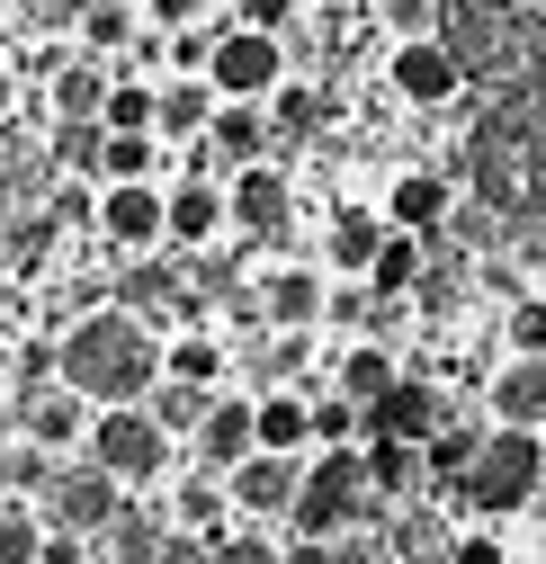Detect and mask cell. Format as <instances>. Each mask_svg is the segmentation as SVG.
Returning a JSON list of instances; mask_svg holds the SVG:
<instances>
[{"instance_id": "1", "label": "cell", "mask_w": 546, "mask_h": 564, "mask_svg": "<svg viewBox=\"0 0 546 564\" xmlns=\"http://www.w3.org/2000/svg\"><path fill=\"white\" fill-rule=\"evenodd\" d=\"M466 188L493 206V216L537 225L546 216V82L502 90L466 134Z\"/></svg>"}, {"instance_id": "2", "label": "cell", "mask_w": 546, "mask_h": 564, "mask_svg": "<svg viewBox=\"0 0 546 564\" xmlns=\"http://www.w3.org/2000/svg\"><path fill=\"white\" fill-rule=\"evenodd\" d=\"M54 340H63V386L90 394L99 412H117V403H153L162 340H153V323H144V314L99 305V314H73Z\"/></svg>"}, {"instance_id": "3", "label": "cell", "mask_w": 546, "mask_h": 564, "mask_svg": "<svg viewBox=\"0 0 546 564\" xmlns=\"http://www.w3.org/2000/svg\"><path fill=\"white\" fill-rule=\"evenodd\" d=\"M457 63L493 90H528L546 82V0H448V28Z\"/></svg>"}, {"instance_id": "4", "label": "cell", "mask_w": 546, "mask_h": 564, "mask_svg": "<svg viewBox=\"0 0 546 564\" xmlns=\"http://www.w3.org/2000/svg\"><path fill=\"white\" fill-rule=\"evenodd\" d=\"M305 538H340V529H376L385 520V492L368 484V448H314L305 466V492H296V511H287Z\"/></svg>"}, {"instance_id": "5", "label": "cell", "mask_w": 546, "mask_h": 564, "mask_svg": "<svg viewBox=\"0 0 546 564\" xmlns=\"http://www.w3.org/2000/svg\"><path fill=\"white\" fill-rule=\"evenodd\" d=\"M537 484H546V431H493L484 440V457H474V475L457 484L484 520H502V511H528L537 502Z\"/></svg>"}, {"instance_id": "6", "label": "cell", "mask_w": 546, "mask_h": 564, "mask_svg": "<svg viewBox=\"0 0 546 564\" xmlns=\"http://www.w3.org/2000/svg\"><path fill=\"white\" fill-rule=\"evenodd\" d=\"M90 466H108L125 492H134V484H162V466H171V431L153 421V403H117V412H99Z\"/></svg>"}, {"instance_id": "7", "label": "cell", "mask_w": 546, "mask_h": 564, "mask_svg": "<svg viewBox=\"0 0 546 564\" xmlns=\"http://www.w3.org/2000/svg\"><path fill=\"white\" fill-rule=\"evenodd\" d=\"M207 82H216L225 99H279V90H287V36H269V28H242V19H225V36H216V63H207Z\"/></svg>"}, {"instance_id": "8", "label": "cell", "mask_w": 546, "mask_h": 564, "mask_svg": "<svg viewBox=\"0 0 546 564\" xmlns=\"http://www.w3.org/2000/svg\"><path fill=\"white\" fill-rule=\"evenodd\" d=\"M45 520L73 529V538H108V529L125 520V484H117L108 466H90V457H63V475H54V492H45Z\"/></svg>"}, {"instance_id": "9", "label": "cell", "mask_w": 546, "mask_h": 564, "mask_svg": "<svg viewBox=\"0 0 546 564\" xmlns=\"http://www.w3.org/2000/svg\"><path fill=\"white\" fill-rule=\"evenodd\" d=\"M385 82H394V99H403V108H448L474 73L457 63V45H448V36H413V45H394V54H385Z\"/></svg>"}, {"instance_id": "10", "label": "cell", "mask_w": 546, "mask_h": 564, "mask_svg": "<svg viewBox=\"0 0 546 564\" xmlns=\"http://www.w3.org/2000/svg\"><path fill=\"white\" fill-rule=\"evenodd\" d=\"M99 234L117 251H171V188L162 180H134V188H99Z\"/></svg>"}, {"instance_id": "11", "label": "cell", "mask_w": 546, "mask_h": 564, "mask_svg": "<svg viewBox=\"0 0 546 564\" xmlns=\"http://www.w3.org/2000/svg\"><path fill=\"white\" fill-rule=\"evenodd\" d=\"M90 431H99V403L90 394H73V386H36V394H19V440L28 448H90Z\"/></svg>"}, {"instance_id": "12", "label": "cell", "mask_w": 546, "mask_h": 564, "mask_svg": "<svg viewBox=\"0 0 546 564\" xmlns=\"http://www.w3.org/2000/svg\"><path fill=\"white\" fill-rule=\"evenodd\" d=\"M188 448H197V466H207V475H233V466H251V457H260V394H216L207 431H197Z\"/></svg>"}, {"instance_id": "13", "label": "cell", "mask_w": 546, "mask_h": 564, "mask_svg": "<svg viewBox=\"0 0 546 564\" xmlns=\"http://www.w3.org/2000/svg\"><path fill=\"white\" fill-rule=\"evenodd\" d=\"M448 216H457V171H403V180L385 188V225H394V234L439 242Z\"/></svg>"}, {"instance_id": "14", "label": "cell", "mask_w": 546, "mask_h": 564, "mask_svg": "<svg viewBox=\"0 0 546 564\" xmlns=\"http://www.w3.org/2000/svg\"><path fill=\"white\" fill-rule=\"evenodd\" d=\"M225 197H233V234H260V242H279L287 234V216H296V188H287V171H233L225 180Z\"/></svg>"}, {"instance_id": "15", "label": "cell", "mask_w": 546, "mask_h": 564, "mask_svg": "<svg viewBox=\"0 0 546 564\" xmlns=\"http://www.w3.org/2000/svg\"><path fill=\"white\" fill-rule=\"evenodd\" d=\"M439 421H448L439 386L403 377V386H394L385 403H368V440H413V448H430V440H439Z\"/></svg>"}, {"instance_id": "16", "label": "cell", "mask_w": 546, "mask_h": 564, "mask_svg": "<svg viewBox=\"0 0 546 564\" xmlns=\"http://www.w3.org/2000/svg\"><path fill=\"white\" fill-rule=\"evenodd\" d=\"M305 466H314V457H251V466H233V475H225V484H233V511H251V520H279V511H296Z\"/></svg>"}, {"instance_id": "17", "label": "cell", "mask_w": 546, "mask_h": 564, "mask_svg": "<svg viewBox=\"0 0 546 564\" xmlns=\"http://www.w3.org/2000/svg\"><path fill=\"white\" fill-rule=\"evenodd\" d=\"M108 99H117V82H108V63L99 54H81L73 45V63L45 82V108H54V126H99L108 117Z\"/></svg>"}, {"instance_id": "18", "label": "cell", "mask_w": 546, "mask_h": 564, "mask_svg": "<svg viewBox=\"0 0 546 564\" xmlns=\"http://www.w3.org/2000/svg\"><path fill=\"white\" fill-rule=\"evenodd\" d=\"M225 225H233L225 180H171V251H207Z\"/></svg>"}, {"instance_id": "19", "label": "cell", "mask_w": 546, "mask_h": 564, "mask_svg": "<svg viewBox=\"0 0 546 564\" xmlns=\"http://www.w3.org/2000/svg\"><path fill=\"white\" fill-rule=\"evenodd\" d=\"M484 403H493V431H546V359H502Z\"/></svg>"}, {"instance_id": "20", "label": "cell", "mask_w": 546, "mask_h": 564, "mask_svg": "<svg viewBox=\"0 0 546 564\" xmlns=\"http://www.w3.org/2000/svg\"><path fill=\"white\" fill-rule=\"evenodd\" d=\"M216 117H225V90L207 73H171L162 82V144H207Z\"/></svg>"}, {"instance_id": "21", "label": "cell", "mask_w": 546, "mask_h": 564, "mask_svg": "<svg viewBox=\"0 0 546 564\" xmlns=\"http://www.w3.org/2000/svg\"><path fill=\"white\" fill-rule=\"evenodd\" d=\"M314 448V386H269L260 394V457H305Z\"/></svg>"}, {"instance_id": "22", "label": "cell", "mask_w": 546, "mask_h": 564, "mask_svg": "<svg viewBox=\"0 0 546 564\" xmlns=\"http://www.w3.org/2000/svg\"><path fill=\"white\" fill-rule=\"evenodd\" d=\"M260 305H269V332H314L331 314V296H323L314 269H269L260 278Z\"/></svg>"}, {"instance_id": "23", "label": "cell", "mask_w": 546, "mask_h": 564, "mask_svg": "<svg viewBox=\"0 0 546 564\" xmlns=\"http://www.w3.org/2000/svg\"><path fill=\"white\" fill-rule=\"evenodd\" d=\"M394 386H403V368H394V349H385V340H350V349H340V368H331V394H350L359 412L385 403Z\"/></svg>"}, {"instance_id": "24", "label": "cell", "mask_w": 546, "mask_h": 564, "mask_svg": "<svg viewBox=\"0 0 546 564\" xmlns=\"http://www.w3.org/2000/svg\"><path fill=\"white\" fill-rule=\"evenodd\" d=\"M225 368H233V349H225V340H207V332H179V340H162V377H179V386H207V394H225Z\"/></svg>"}, {"instance_id": "25", "label": "cell", "mask_w": 546, "mask_h": 564, "mask_svg": "<svg viewBox=\"0 0 546 564\" xmlns=\"http://www.w3.org/2000/svg\"><path fill=\"white\" fill-rule=\"evenodd\" d=\"M422 278H430V242L422 234H385V251H376V269H368V288L376 296H422Z\"/></svg>"}, {"instance_id": "26", "label": "cell", "mask_w": 546, "mask_h": 564, "mask_svg": "<svg viewBox=\"0 0 546 564\" xmlns=\"http://www.w3.org/2000/svg\"><path fill=\"white\" fill-rule=\"evenodd\" d=\"M385 234H394L385 216H368V206H350V216L331 225V269H340V278H368V269H376V251H385Z\"/></svg>"}, {"instance_id": "27", "label": "cell", "mask_w": 546, "mask_h": 564, "mask_svg": "<svg viewBox=\"0 0 546 564\" xmlns=\"http://www.w3.org/2000/svg\"><path fill=\"white\" fill-rule=\"evenodd\" d=\"M144 45V10H134V0H90V19H81V54H134Z\"/></svg>"}, {"instance_id": "28", "label": "cell", "mask_w": 546, "mask_h": 564, "mask_svg": "<svg viewBox=\"0 0 546 564\" xmlns=\"http://www.w3.org/2000/svg\"><path fill=\"white\" fill-rule=\"evenodd\" d=\"M171 162L162 134H108V162H99V188H134V180H153Z\"/></svg>"}, {"instance_id": "29", "label": "cell", "mask_w": 546, "mask_h": 564, "mask_svg": "<svg viewBox=\"0 0 546 564\" xmlns=\"http://www.w3.org/2000/svg\"><path fill=\"white\" fill-rule=\"evenodd\" d=\"M54 546V520L36 502H0V564H45Z\"/></svg>"}, {"instance_id": "30", "label": "cell", "mask_w": 546, "mask_h": 564, "mask_svg": "<svg viewBox=\"0 0 546 564\" xmlns=\"http://www.w3.org/2000/svg\"><path fill=\"white\" fill-rule=\"evenodd\" d=\"M207 412H216V394H207V386H179V377H162V386H153V421H162L171 440H197V431H207Z\"/></svg>"}, {"instance_id": "31", "label": "cell", "mask_w": 546, "mask_h": 564, "mask_svg": "<svg viewBox=\"0 0 546 564\" xmlns=\"http://www.w3.org/2000/svg\"><path fill=\"white\" fill-rule=\"evenodd\" d=\"M359 448H368V484L385 492V502H394V492H413V484H422V457H430V448H413V440H359Z\"/></svg>"}, {"instance_id": "32", "label": "cell", "mask_w": 546, "mask_h": 564, "mask_svg": "<svg viewBox=\"0 0 546 564\" xmlns=\"http://www.w3.org/2000/svg\"><path fill=\"white\" fill-rule=\"evenodd\" d=\"M54 171L63 180H99V162H108V126H54Z\"/></svg>"}, {"instance_id": "33", "label": "cell", "mask_w": 546, "mask_h": 564, "mask_svg": "<svg viewBox=\"0 0 546 564\" xmlns=\"http://www.w3.org/2000/svg\"><path fill=\"white\" fill-rule=\"evenodd\" d=\"M54 448H10V457H0V492H10V502H45V492H54Z\"/></svg>"}, {"instance_id": "34", "label": "cell", "mask_w": 546, "mask_h": 564, "mask_svg": "<svg viewBox=\"0 0 546 564\" xmlns=\"http://www.w3.org/2000/svg\"><path fill=\"white\" fill-rule=\"evenodd\" d=\"M368 440V412L350 394H314V448H359Z\"/></svg>"}, {"instance_id": "35", "label": "cell", "mask_w": 546, "mask_h": 564, "mask_svg": "<svg viewBox=\"0 0 546 564\" xmlns=\"http://www.w3.org/2000/svg\"><path fill=\"white\" fill-rule=\"evenodd\" d=\"M376 19L394 28V45H413V36H439L448 28V0H376Z\"/></svg>"}, {"instance_id": "36", "label": "cell", "mask_w": 546, "mask_h": 564, "mask_svg": "<svg viewBox=\"0 0 546 564\" xmlns=\"http://www.w3.org/2000/svg\"><path fill=\"white\" fill-rule=\"evenodd\" d=\"M269 126H279V134H314V126H323V90L287 82L279 99H269Z\"/></svg>"}, {"instance_id": "37", "label": "cell", "mask_w": 546, "mask_h": 564, "mask_svg": "<svg viewBox=\"0 0 546 564\" xmlns=\"http://www.w3.org/2000/svg\"><path fill=\"white\" fill-rule=\"evenodd\" d=\"M207 564H287V546L260 538V529H225V538L207 546Z\"/></svg>"}, {"instance_id": "38", "label": "cell", "mask_w": 546, "mask_h": 564, "mask_svg": "<svg viewBox=\"0 0 546 564\" xmlns=\"http://www.w3.org/2000/svg\"><path fill=\"white\" fill-rule=\"evenodd\" d=\"M502 332H511V359H546V296H520Z\"/></svg>"}, {"instance_id": "39", "label": "cell", "mask_w": 546, "mask_h": 564, "mask_svg": "<svg viewBox=\"0 0 546 564\" xmlns=\"http://www.w3.org/2000/svg\"><path fill=\"white\" fill-rule=\"evenodd\" d=\"M10 19H19V28H81L90 0H10Z\"/></svg>"}, {"instance_id": "40", "label": "cell", "mask_w": 546, "mask_h": 564, "mask_svg": "<svg viewBox=\"0 0 546 564\" xmlns=\"http://www.w3.org/2000/svg\"><path fill=\"white\" fill-rule=\"evenodd\" d=\"M197 10H207V0H144V28H153V36H188Z\"/></svg>"}, {"instance_id": "41", "label": "cell", "mask_w": 546, "mask_h": 564, "mask_svg": "<svg viewBox=\"0 0 546 564\" xmlns=\"http://www.w3.org/2000/svg\"><path fill=\"white\" fill-rule=\"evenodd\" d=\"M54 225H63V234H73V225H99V197H90L81 180H63V188H54Z\"/></svg>"}, {"instance_id": "42", "label": "cell", "mask_w": 546, "mask_h": 564, "mask_svg": "<svg viewBox=\"0 0 546 564\" xmlns=\"http://www.w3.org/2000/svg\"><path fill=\"white\" fill-rule=\"evenodd\" d=\"M448 564H511V555H502V538H493V529H457Z\"/></svg>"}, {"instance_id": "43", "label": "cell", "mask_w": 546, "mask_h": 564, "mask_svg": "<svg viewBox=\"0 0 546 564\" xmlns=\"http://www.w3.org/2000/svg\"><path fill=\"white\" fill-rule=\"evenodd\" d=\"M242 28H269V36H279L287 19H296V0H242V10H233Z\"/></svg>"}, {"instance_id": "44", "label": "cell", "mask_w": 546, "mask_h": 564, "mask_svg": "<svg viewBox=\"0 0 546 564\" xmlns=\"http://www.w3.org/2000/svg\"><path fill=\"white\" fill-rule=\"evenodd\" d=\"M45 564H90V538H73V529H54V546H45Z\"/></svg>"}, {"instance_id": "45", "label": "cell", "mask_w": 546, "mask_h": 564, "mask_svg": "<svg viewBox=\"0 0 546 564\" xmlns=\"http://www.w3.org/2000/svg\"><path fill=\"white\" fill-rule=\"evenodd\" d=\"M287 564H331V546H323V538H296V546H287Z\"/></svg>"}, {"instance_id": "46", "label": "cell", "mask_w": 546, "mask_h": 564, "mask_svg": "<svg viewBox=\"0 0 546 564\" xmlns=\"http://www.w3.org/2000/svg\"><path fill=\"white\" fill-rule=\"evenodd\" d=\"M19 448V403H0V457Z\"/></svg>"}, {"instance_id": "47", "label": "cell", "mask_w": 546, "mask_h": 564, "mask_svg": "<svg viewBox=\"0 0 546 564\" xmlns=\"http://www.w3.org/2000/svg\"><path fill=\"white\" fill-rule=\"evenodd\" d=\"M10 368H19V340H0V377H10Z\"/></svg>"}, {"instance_id": "48", "label": "cell", "mask_w": 546, "mask_h": 564, "mask_svg": "<svg viewBox=\"0 0 546 564\" xmlns=\"http://www.w3.org/2000/svg\"><path fill=\"white\" fill-rule=\"evenodd\" d=\"M0 108H10V73H0Z\"/></svg>"}, {"instance_id": "49", "label": "cell", "mask_w": 546, "mask_h": 564, "mask_svg": "<svg viewBox=\"0 0 546 564\" xmlns=\"http://www.w3.org/2000/svg\"><path fill=\"white\" fill-rule=\"evenodd\" d=\"M0 19H10V0H0Z\"/></svg>"}, {"instance_id": "50", "label": "cell", "mask_w": 546, "mask_h": 564, "mask_svg": "<svg viewBox=\"0 0 546 564\" xmlns=\"http://www.w3.org/2000/svg\"><path fill=\"white\" fill-rule=\"evenodd\" d=\"M537 296H546V278H537Z\"/></svg>"}, {"instance_id": "51", "label": "cell", "mask_w": 546, "mask_h": 564, "mask_svg": "<svg viewBox=\"0 0 546 564\" xmlns=\"http://www.w3.org/2000/svg\"><path fill=\"white\" fill-rule=\"evenodd\" d=\"M233 10H242V0H233Z\"/></svg>"}]
</instances>
